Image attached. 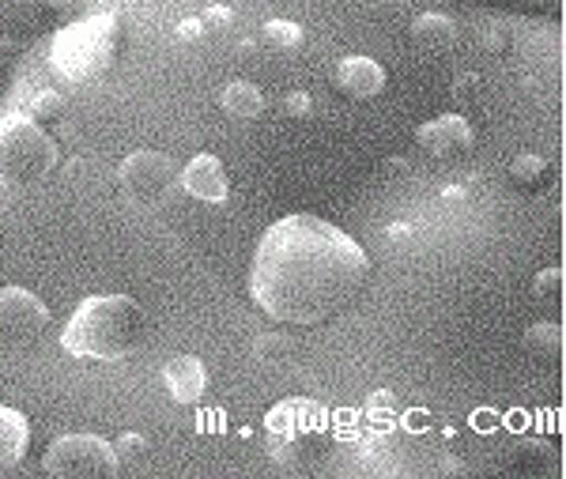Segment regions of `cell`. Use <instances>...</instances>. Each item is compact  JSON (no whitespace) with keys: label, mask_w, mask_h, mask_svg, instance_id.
<instances>
[{"label":"cell","mask_w":566,"mask_h":479,"mask_svg":"<svg viewBox=\"0 0 566 479\" xmlns=\"http://www.w3.org/2000/svg\"><path fill=\"white\" fill-rule=\"evenodd\" d=\"M412 42L423 53H450L458 45V23L442 12H423L412 20Z\"/></svg>","instance_id":"14"},{"label":"cell","mask_w":566,"mask_h":479,"mask_svg":"<svg viewBox=\"0 0 566 479\" xmlns=\"http://www.w3.org/2000/svg\"><path fill=\"white\" fill-rule=\"evenodd\" d=\"M219 106H223V114L234 117V122H253L264 110V95L250 80H231V84L223 87V95H219Z\"/></svg>","instance_id":"16"},{"label":"cell","mask_w":566,"mask_h":479,"mask_svg":"<svg viewBox=\"0 0 566 479\" xmlns=\"http://www.w3.org/2000/svg\"><path fill=\"white\" fill-rule=\"evenodd\" d=\"M416 144L423 147L431 159H442V163L464 159V155L472 152V144H476V128L461 114H442L416 128Z\"/></svg>","instance_id":"10"},{"label":"cell","mask_w":566,"mask_h":479,"mask_svg":"<svg viewBox=\"0 0 566 479\" xmlns=\"http://www.w3.org/2000/svg\"><path fill=\"white\" fill-rule=\"evenodd\" d=\"M231 20H234V15L227 12V8H208V12L200 15V23H205V27H219V23H231Z\"/></svg>","instance_id":"27"},{"label":"cell","mask_w":566,"mask_h":479,"mask_svg":"<svg viewBox=\"0 0 566 479\" xmlns=\"http://www.w3.org/2000/svg\"><path fill=\"white\" fill-rule=\"evenodd\" d=\"M261 42L272 50H295V45H303V27L291 20H269L261 27Z\"/></svg>","instance_id":"19"},{"label":"cell","mask_w":566,"mask_h":479,"mask_svg":"<svg viewBox=\"0 0 566 479\" xmlns=\"http://www.w3.org/2000/svg\"><path fill=\"white\" fill-rule=\"evenodd\" d=\"M510 181H514L517 189H544L547 181H552V167H547V159L544 155H533V152H525V155H517L514 163H510Z\"/></svg>","instance_id":"18"},{"label":"cell","mask_w":566,"mask_h":479,"mask_svg":"<svg viewBox=\"0 0 566 479\" xmlns=\"http://www.w3.org/2000/svg\"><path fill=\"white\" fill-rule=\"evenodd\" d=\"M72 0H0V45L31 50L69 23Z\"/></svg>","instance_id":"6"},{"label":"cell","mask_w":566,"mask_h":479,"mask_svg":"<svg viewBox=\"0 0 566 479\" xmlns=\"http://www.w3.org/2000/svg\"><path fill=\"white\" fill-rule=\"evenodd\" d=\"M178 174L181 170L170 155L140 147V152L125 155V163L117 167V186L133 208H163L178 186Z\"/></svg>","instance_id":"7"},{"label":"cell","mask_w":566,"mask_h":479,"mask_svg":"<svg viewBox=\"0 0 566 479\" xmlns=\"http://www.w3.org/2000/svg\"><path fill=\"white\" fill-rule=\"evenodd\" d=\"M178 186L193 200H205V205H223V200L231 197V178H227V167L216 155H193V159L181 167Z\"/></svg>","instance_id":"11"},{"label":"cell","mask_w":566,"mask_h":479,"mask_svg":"<svg viewBox=\"0 0 566 479\" xmlns=\"http://www.w3.org/2000/svg\"><path fill=\"white\" fill-rule=\"evenodd\" d=\"M480 95H483V80L476 76V72H464V76H458V84H453V98H458V103H476Z\"/></svg>","instance_id":"24"},{"label":"cell","mask_w":566,"mask_h":479,"mask_svg":"<svg viewBox=\"0 0 566 479\" xmlns=\"http://www.w3.org/2000/svg\"><path fill=\"white\" fill-rule=\"evenodd\" d=\"M283 114L306 117V114H310V95H306V91H291V95L283 98Z\"/></svg>","instance_id":"25"},{"label":"cell","mask_w":566,"mask_h":479,"mask_svg":"<svg viewBox=\"0 0 566 479\" xmlns=\"http://www.w3.org/2000/svg\"><path fill=\"white\" fill-rule=\"evenodd\" d=\"M264 430H269L272 441V457L283 468H303L314 460L317 435L325 430V412L314 400H298L295 396V400H283L269 412Z\"/></svg>","instance_id":"5"},{"label":"cell","mask_w":566,"mask_h":479,"mask_svg":"<svg viewBox=\"0 0 566 479\" xmlns=\"http://www.w3.org/2000/svg\"><path fill=\"white\" fill-rule=\"evenodd\" d=\"M291 352H295L291 336H280V333H264L258 344H253V355H258L261 363H283V358H291Z\"/></svg>","instance_id":"20"},{"label":"cell","mask_w":566,"mask_h":479,"mask_svg":"<svg viewBox=\"0 0 566 479\" xmlns=\"http://www.w3.org/2000/svg\"><path fill=\"white\" fill-rule=\"evenodd\" d=\"M31 446V423L23 412L0 404V468H15Z\"/></svg>","instance_id":"15"},{"label":"cell","mask_w":566,"mask_h":479,"mask_svg":"<svg viewBox=\"0 0 566 479\" xmlns=\"http://www.w3.org/2000/svg\"><path fill=\"white\" fill-rule=\"evenodd\" d=\"M533 291H536V299H544V302H559L563 299V269H544L533 280Z\"/></svg>","instance_id":"23"},{"label":"cell","mask_w":566,"mask_h":479,"mask_svg":"<svg viewBox=\"0 0 566 479\" xmlns=\"http://www.w3.org/2000/svg\"><path fill=\"white\" fill-rule=\"evenodd\" d=\"M205 34H208V27L200 23V15H193V20H181V27H178L181 42H197V39H205Z\"/></svg>","instance_id":"26"},{"label":"cell","mask_w":566,"mask_h":479,"mask_svg":"<svg viewBox=\"0 0 566 479\" xmlns=\"http://www.w3.org/2000/svg\"><path fill=\"white\" fill-rule=\"evenodd\" d=\"M117 42H122V23L114 12L84 15L50 34V64L65 84H87L114 64Z\"/></svg>","instance_id":"3"},{"label":"cell","mask_w":566,"mask_h":479,"mask_svg":"<svg viewBox=\"0 0 566 479\" xmlns=\"http://www.w3.org/2000/svg\"><path fill=\"white\" fill-rule=\"evenodd\" d=\"M42 468L50 476H61V479H80V476H114L122 465H117V454L106 438L65 435L45 449Z\"/></svg>","instance_id":"8"},{"label":"cell","mask_w":566,"mask_h":479,"mask_svg":"<svg viewBox=\"0 0 566 479\" xmlns=\"http://www.w3.org/2000/svg\"><path fill=\"white\" fill-rule=\"evenodd\" d=\"M336 87L348 98H374L386 91V69L374 58H344L336 64Z\"/></svg>","instance_id":"13"},{"label":"cell","mask_w":566,"mask_h":479,"mask_svg":"<svg viewBox=\"0 0 566 479\" xmlns=\"http://www.w3.org/2000/svg\"><path fill=\"white\" fill-rule=\"evenodd\" d=\"M61 110H65V98L57 95V91H39V95L31 98V110H27V117H34V122H45V117H57Z\"/></svg>","instance_id":"22"},{"label":"cell","mask_w":566,"mask_h":479,"mask_svg":"<svg viewBox=\"0 0 566 479\" xmlns=\"http://www.w3.org/2000/svg\"><path fill=\"white\" fill-rule=\"evenodd\" d=\"M57 167V144L27 114L0 117V186L31 189Z\"/></svg>","instance_id":"4"},{"label":"cell","mask_w":566,"mask_h":479,"mask_svg":"<svg viewBox=\"0 0 566 479\" xmlns=\"http://www.w3.org/2000/svg\"><path fill=\"white\" fill-rule=\"evenodd\" d=\"M144 340V313L129 294H91L72 310L61 344L76 358L117 363L129 358Z\"/></svg>","instance_id":"2"},{"label":"cell","mask_w":566,"mask_h":479,"mask_svg":"<svg viewBox=\"0 0 566 479\" xmlns=\"http://www.w3.org/2000/svg\"><path fill=\"white\" fill-rule=\"evenodd\" d=\"M163 382L175 404H200L208 393V371L197 355H175L163 366Z\"/></svg>","instance_id":"12"},{"label":"cell","mask_w":566,"mask_h":479,"mask_svg":"<svg viewBox=\"0 0 566 479\" xmlns=\"http://www.w3.org/2000/svg\"><path fill=\"white\" fill-rule=\"evenodd\" d=\"M483 45H488V50H506V34H502V31H491L488 34V39H483Z\"/></svg>","instance_id":"28"},{"label":"cell","mask_w":566,"mask_h":479,"mask_svg":"<svg viewBox=\"0 0 566 479\" xmlns=\"http://www.w3.org/2000/svg\"><path fill=\"white\" fill-rule=\"evenodd\" d=\"M363 246L322 216H283L261 235L250 264V294L280 325H322L367 288Z\"/></svg>","instance_id":"1"},{"label":"cell","mask_w":566,"mask_h":479,"mask_svg":"<svg viewBox=\"0 0 566 479\" xmlns=\"http://www.w3.org/2000/svg\"><path fill=\"white\" fill-rule=\"evenodd\" d=\"M50 329V306L27 288H0V352H27Z\"/></svg>","instance_id":"9"},{"label":"cell","mask_w":566,"mask_h":479,"mask_svg":"<svg viewBox=\"0 0 566 479\" xmlns=\"http://www.w3.org/2000/svg\"><path fill=\"white\" fill-rule=\"evenodd\" d=\"M522 344H525V352L533 358H541V363L552 366L555 358L563 355V329L555 325V321H541V325L528 329Z\"/></svg>","instance_id":"17"},{"label":"cell","mask_w":566,"mask_h":479,"mask_svg":"<svg viewBox=\"0 0 566 479\" xmlns=\"http://www.w3.org/2000/svg\"><path fill=\"white\" fill-rule=\"evenodd\" d=\"M148 438L144 435H122L114 441V454H117V465H140L148 457Z\"/></svg>","instance_id":"21"}]
</instances>
